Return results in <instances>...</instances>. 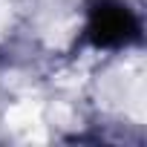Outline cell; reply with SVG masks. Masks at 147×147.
Listing matches in <instances>:
<instances>
[{"label":"cell","mask_w":147,"mask_h":147,"mask_svg":"<svg viewBox=\"0 0 147 147\" xmlns=\"http://www.w3.org/2000/svg\"><path fill=\"white\" fill-rule=\"evenodd\" d=\"M90 32L95 35L98 43H121L133 32V18L121 6H101V9H95Z\"/></svg>","instance_id":"6da1fadb"}]
</instances>
